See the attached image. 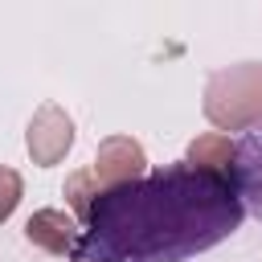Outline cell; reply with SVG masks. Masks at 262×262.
Listing matches in <instances>:
<instances>
[{"mask_svg": "<svg viewBox=\"0 0 262 262\" xmlns=\"http://www.w3.org/2000/svg\"><path fill=\"white\" fill-rule=\"evenodd\" d=\"M20 196H25V180H20V172L8 168V164H0V221L12 217V209L20 205Z\"/></svg>", "mask_w": 262, "mask_h": 262, "instance_id": "cell-8", "label": "cell"}, {"mask_svg": "<svg viewBox=\"0 0 262 262\" xmlns=\"http://www.w3.org/2000/svg\"><path fill=\"white\" fill-rule=\"evenodd\" d=\"M25 237H29L37 250L53 254V258H74V250H78V242H82V229H78V221H74L66 209H37V213L25 221Z\"/></svg>", "mask_w": 262, "mask_h": 262, "instance_id": "cell-4", "label": "cell"}, {"mask_svg": "<svg viewBox=\"0 0 262 262\" xmlns=\"http://www.w3.org/2000/svg\"><path fill=\"white\" fill-rule=\"evenodd\" d=\"M188 168L196 172H209V176H221V180H233V139L221 135V131H205L188 143V156H184Z\"/></svg>", "mask_w": 262, "mask_h": 262, "instance_id": "cell-6", "label": "cell"}, {"mask_svg": "<svg viewBox=\"0 0 262 262\" xmlns=\"http://www.w3.org/2000/svg\"><path fill=\"white\" fill-rule=\"evenodd\" d=\"M25 147L33 156L37 168H53L66 160V151L74 147V119L57 106V102H41L29 119V131H25Z\"/></svg>", "mask_w": 262, "mask_h": 262, "instance_id": "cell-3", "label": "cell"}, {"mask_svg": "<svg viewBox=\"0 0 262 262\" xmlns=\"http://www.w3.org/2000/svg\"><path fill=\"white\" fill-rule=\"evenodd\" d=\"M94 196H98V184L90 180V172H86V168H78V172H70V176H66V205L74 209V217H78V221L86 217V209L94 205Z\"/></svg>", "mask_w": 262, "mask_h": 262, "instance_id": "cell-7", "label": "cell"}, {"mask_svg": "<svg viewBox=\"0 0 262 262\" xmlns=\"http://www.w3.org/2000/svg\"><path fill=\"white\" fill-rule=\"evenodd\" d=\"M233 188L242 209L250 205L254 217L262 221V123L233 143Z\"/></svg>", "mask_w": 262, "mask_h": 262, "instance_id": "cell-5", "label": "cell"}, {"mask_svg": "<svg viewBox=\"0 0 262 262\" xmlns=\"http://www.w3.org/2000/svg\"><path fill=\"white\" fill-rule=\"evenodd\" d=\"M86 172H90V180L98 184V192L123 188V184L147 176V151H143V143L131 139V135H106V139L98 143L94 164H90Z\"/></svg>", "mask_w": 262, "mask_h": 262, "instance_id": "cell-2", "label": "cell"}, {"mask_svg": "<svg viewBox=\"0 0 262 262\" xmlns=\"http://www.w3.org/2000/svg\"><path fill=\"white\" fill-rule=\"evenodd\" d=\"M242 217L233 180L180 160L98 192L82 217L74 262H184L237 233Z\"/></svg>", "mask_w": 262, "mask_h": 262, "instance_id": "cell-1", "label": "cell"}]
</instances>
